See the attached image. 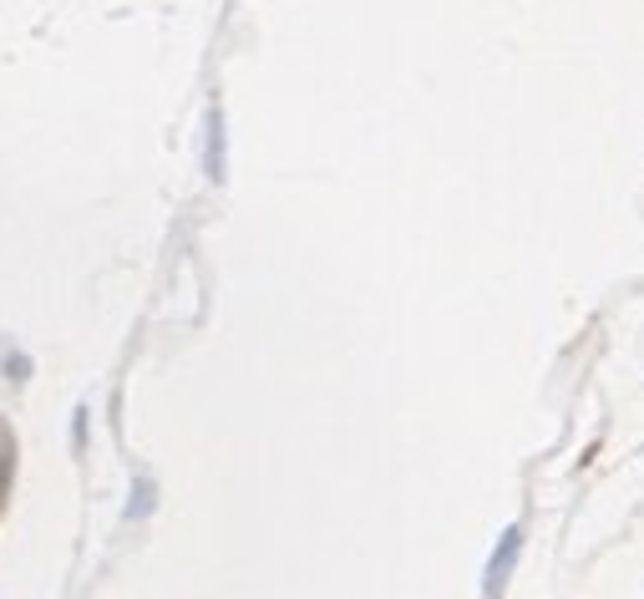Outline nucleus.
I'll return each mask as SVG.
<instances>
[{"label": "nucleus", "mask_w": 644, "mask_h": 599, "mask_svg": "<svg viewBox=\"0 0 644 599\" xmlns=\"http://www.w3.org/2000/svg\"><path fill=\"white\" fill-rule=\"evenodd\" d=\"M518 548H523V533H518V529H508V533H502V554H492V569H487L492 589H502V585H508V574H513V564H518Z\"/></svg>", "instance_id": "obj_1"}]
</instances>
